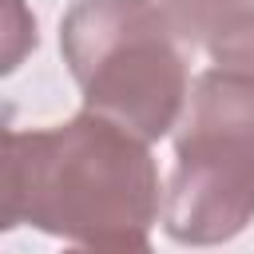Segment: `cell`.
I'll list each match as a JSON object with an SVG mask.
<instances>
[{
	"mask_svg": "<svg viewBox=\"0 0 254 254\" xmlns=\"http://www.w3.org/2000/svg\"><path fill=\"white\" fill-rule=\"evenodd\" d=\"M163 206L147 139L83 111L44 131H4L0 222L91 250H147Z\"/></svg>",
	"mask_w": 254,
	"mask_h": 254,
	"instance_id": "cell-1",
	"label": "cell"
},
{
	"mask_svg": "<svg viewBox=\"0 0 254 254\" xmlns=\"http://www.w3.org/2000/svg\"><path fill=\"white\" fill-rule=\"evenodd\" d=\"M183 36L159 0H75L60 48L79 83L83 111H95L139 139H163L187 107Z\"/></svg>",
	"mask_w": 254,
	"mask_h": 254,
	"instance_id": "cell-2",
	"label": "cell"
},
{
	"mask_svg": "<svg viewBox=\"0 0 254 254\" xmlns=\"http://www.w3.org/2000/svg\"><path fill=\"white\" fill-rule=\"evenodd\" d=\"M175 175L163 194V226L175 242H226L254 218V115L194 107L179 119Z\"/></svg>",
	"mask_w": 254,
	"mask_h": 254,
	"instance_id": "cell-3",
	"label": "cell"
},
{
	"mask_svg": "<svg viewBox=\"0 0 254 254\" xmlns=\"http://www.w3.org/2000/svg\"><path fill=\"white\" fill-rule=\"evenodd\" d=\"M159 8L171 16L175 32L183 36V44H202L242 8H250V0H159Z\"/></svg>",
	"mask_w": 254,
	"mask_h": 254,
	"instance_id": "cell-4",
	"label": "cell"
},
{
	"mask_svg": "<svg viewBox=\"0 0 254 254\" xmlns=\"http://www.w3.org/2000/svg\"><path fill=\"white\" fill-rule=\"evenodd\" d=\"M206 56L214 60V67H230V71L254 75V4L242 8L238 16H230L206 40Z\"/></svg>",
	"mask_w": 254,
	"mask_h": 254,
	"instance_id": "cell-5",
	"label": "cell"
},
{
	"mask_svg": "<svg viewBox=\"0 0 254 254\" xmlns=\"http://www.w3.org/2000/svg\"><path fill=\"white\" fill-rule=\"evenodd\" d=\"M24 48H36V20L24 12L20 0H8V52H4V67L8 71L20 64Z\"/></svg>",
	"mask_w": 254,
	"mask_h": 254,
	"instance_id": "cell-6",
	"label": "cell"
},
{
	"mask_svg": "<svg viewBox=\"0 0 254 254\" xmlns=\"http://www.w3.org/2000/svg\"><path fill=\"white\" fill-rule=\"evenodd\" d=\"M250 4H254V0H250Z\"/></svg>",
	"mask_w": 254,
	"mask_h": 254,
	"instance_id": "cell-7",
	"label": "cell"
}]
</instances>
